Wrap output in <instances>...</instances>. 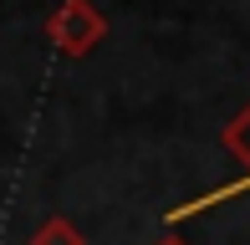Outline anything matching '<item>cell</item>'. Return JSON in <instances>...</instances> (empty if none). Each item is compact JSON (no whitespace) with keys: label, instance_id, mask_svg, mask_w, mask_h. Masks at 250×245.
<instances>
[{"label":"cell","instance_id":"1","mask_svg":"<svg viewBox=\"0 0 250 245\" xmlns=\"http://www.w3.org/2000/svg\"><path fill=\"white\" fill-rule=\"evenodd\" d=\"M46 41L62 57H87L107 41V16L92 5V0H62V5L46 16Z\"/></svg>","mask_w":250,"mask_h":245},{"label":"cell","instance_id":"2","mask_svg":"<svg viewBox=\"0 0 250 245\" xmlns=\"http://www.w3.org/2000/svg\"><path fill=\"white\" fill-rule=\"evenodd\" d=\"M220 143H225V153H230L235 163H240V179L250 189V102L235 113L230 122H225V133H220Z\"/></svg>","mask_w":250,"mask_h":245},{"label":"cell","instance_id":"3","mask_svg":"<svg viewBox=\"0 0 250 245\" xmlns=\"http://www.w3.org/2000/svg\"><path fill=\"white\" fill-rule=\"evenodd\" d=\"M26 245H87V235H82L66 215H51V220H41V225H36V235H31Z\"/></svg>","mask_w":250,"mask_h":245},{"label":"cell","instance_id":"4","mask_svg":"<svg viewBox=\"0 0 250 245\" xmlns=\"http://www.w3.org/2000/svg\"><path fill=\"white\" fill-rule=\"evenodd\" d=\"M153 245H189V240H179V235H164V240H153Z\"/></svg>","mask_w":250,"mask_h":245}]
</instances>
